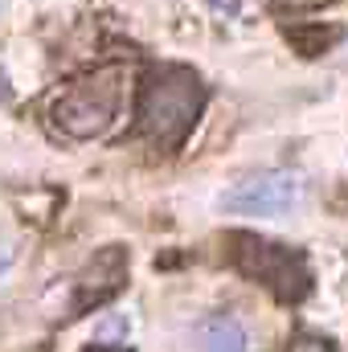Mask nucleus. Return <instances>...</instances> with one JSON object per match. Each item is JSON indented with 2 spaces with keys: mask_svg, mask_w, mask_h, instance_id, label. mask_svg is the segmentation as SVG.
Masks as SVG:
<instances>
[{
  "mask_svg": "<svg viewBox=\"0 0 348 352\" xmlns=\"http://www.w3.org/2000/svg\"><path fill=\"white\" fill-rule=\"evenodd\" d=\"M201 111H205V82L188 66H164L144 87L140 127L164 152H176L184 144V135L193 131V123L201 119Z\"/></svg>",
  "mask_w": 348,
  "mask_h": 352,
  "instance_id": "nucleus-1",
  "label": "nucleus"
},
{
  "mask_svg": "<svg viewBox=\"0 0 348 352\" xmlns=\"http://www.w3.org/2000/svg\"><path fill=\"white\" fill-rule=\"evenodd\" d=\"M119 102H123V66L90 70L54 102V127L70 140H94L111 127Z\"/></svg>",
  "mask_w": 348,
  "mask_h": 352,
  "instance_id": "nucleus-2",
  "label": "nucleus"
},
{
  "mask_svg": "<svg viewBox=\"0 0 348 352\" xmlns=\"http://www.w3.org/2000/svg\"><path fill=\"white\" fill-rule=\"evenodd\" d=\"M234 266L246 278L266 283L283 303H299L312 287V266L299 250L254 238V234H234Z\"/></svg>",
  "mask_w": 348,
  "mask_h": 352,
  "instance_id": "nucleus-3",
  "label": "nucleus"
},
{
  "mask_svg": "<svg viewBox=\"0 0 348 352\" xmlns=\"http://www.w3.org/2000/svg\"><path fill=\"white\" fill-rule=\"evenodd\" d=\"M307 197V180L299 173L274 168V173H259L242 184H234L221 197V209L242 213V217H283L291 209H299Z\"/></svg>",
  "mask_w": 348,
  "mask_h": 352,
  "instance_id": "nucleus-4",
  "label": "nucleus"
},
{
  "mask_svg": "<svg viewBox=\"0 0 348 352\" xmlns=\"http://www.w3.org/2000/svg\"><path fill=\"white\" fill-rule=\"evenodd\" d=\"M197 340H201V352H246V332L230 316H209L197 328Z\"/></svg>",
  "mask_w": 348,
  "mask_h": 352,
  "instance_id": "nucleus-5",
  "label": "nucleus"
},
{
  "mask_svg": "<svg viewBox=\"0 0 348 352\" xmlns=\"http://www.w3.org/2000/svg\"><path fill=\"white\" fill-rule=\"evenodd\" d=\"M102 263H107V250H102V254L87 266V274H83V283H78V307L102 303V299H111V295L119 291V283H123L127 266H115L111 274H102Z\"/></svg>",
  "mask_w": 348,
  "mask_h": 352,
  "instance_id": "nucleus-6",
  "label": "nucleus"
},
{
  "mask_svg": "<svg viewBox=\"0 0 348 352\" xmlns=\"http://www.w3.org/2000/svg\"><path fill=\"white\" fill-rule=\"evenodd\" d=\"M287 41L303 54V58H320L328 54L336 41H340V29H320V25H291L287 29Z\"/></svg>",
  "mask_w": 348,
  "mask_h": 352,
  "instance_id": "nucleus-7",
  "label": "nucleus"
},
{
  "mask_svg": "<svg viewBox=\"0 0 348 352\" xmlns=\"http://www.w3.org/2000/svg\"><path fill=\"white\" fill-rule=\"evenodd\" d=\"M291 352H336V349H332V340H320V336H299V340L291 344Z\"/></svg>",
  "mask_w": 348,
  "mask_h": 352,
  "instance_id": "nucleus-8",
  "label": "nucleus"
},
{
  "mask_svg": "<svg viewBox=\"0 0 348 352\" xmlns=\"http://www.w3.org/2000/svg\"><path fill=\"white\" fill-rule=\"evenodd\" d=\"M209 12L213 16H238L242 12V0H209Z\"/></svg>",
  "mask_w": 348,
  "mask_h": 352,
  "instance_id": "nucleus-9",
  "label": "nucleus"
},
{
  "mask_svg": "<svg viewBox=\"0 0 348 352\" xmlns=\"http://www.w3.org/2000/svg\"><path fill=\"white\" fill-rule=\"evenodd\" d=\"M274 8H316L320 0H270Z\"/></svg>",
  "mask_w": 348,
  "mask_h": 352,
  "instance_id": "nucleus-10",
  "label": "nucleus"
},
{
  "mask_svg": "<svg viewBox=\"0 0 348 352\" xmlns=\"http://www.w3.org/2000/svg\"><path fill=\"white\" fill-rule=\"evenodd\" d=\"M8 263H12V242L0 234V270H8Z\"/></svg>",
  "mask_w": 348,
  "mask_h": 352,
  "instance_id": "nucleus-11",
  "label": "nucleus"
},
{
  "mask_svg": "<svg viewBox=\"0 0 348 352\" xmlns=\"http://www.w3.org/2000/svg\"><path fill=\"white\" fill-rule=\"evenodd\" d=\"M4 98H8V74L0 70V102H4Z\"/></svg>",
  "mask_w": 348,
  "mask_h": 352,
  "instance_id": "nucleus-12",
  "label": "nucleus"
}]
</instances>
